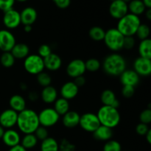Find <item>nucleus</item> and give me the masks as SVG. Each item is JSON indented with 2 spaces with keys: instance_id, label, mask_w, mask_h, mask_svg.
I'll return each instance as SVG.
<instances>
[{
  "instance_id": "25",
  "label": "nucleus",
  "mask_w": 151,
  "mask_h": 151,
  "mask_svg": "<svg viewBox=\"0 0 151 151\" xmlns=\"http://www.w3.org/2000/svg\"><path fill=\"white\" fill-rule=\"evenodd\" d=\"M138 51L139 57L151 60V38H148L140 41Z\"/></svg>"
},
{
  "instance_id": "23",
  "label": "nucleus",
  "mask_w": 151,
  "mask_h": 151,
  "mask_svg": "<svg viewBox=\"0 0 151 151\" xmlns=\"http://www.w3.org/2000/svg\"><path fill=\"white\" fill-rule=\"evenodd\" d=\"M10 52L16 59H18V60L24 59V60L29 55V48L26 44L19 43V44H16Z\"/></svg>"
},
{
  "instance_id": "43",
  "label": "nucleus",
  "mask_w": 151,
  "mask_h": 151,
  "mask_svg": "<svg viewBox=\"0 0 151 151\" xmlns=\"http://www.w3.org/2000/svg\"><path fill=\"white\" fill-rule=\"evenodd\" d=\"M136 44L134 36H125L123 42V49L125 50H131L134 47Z\"/></svg>"
},
{
  "instance_id": "18",
  "label": "nucleus",
  "mask_w": 151,
  "mask_h": 151,
  "mask_svg": "<svg viewBox=\"0 0 151 151\" xmlns=\"http://www.w3.org/2000/svg\"><path fill=\"white\" fill-rule=\"evenodd\" d=\"M21 22L24 25H32L36 21L38 13L34 7H27L20 13Z\"/></svg>"
},
{
  "instance_id": "36",
  "label": "nucleus",
  "mask_w": 151,
  "mask_h": 151,
  "mask_svg": "<svg viewBox=\"0 0 151 151\" xmlns=\"http://www.w3.org/2000/svg\"><path fill=\"white\" fill-rule=\"evenodd\" d=\"M103 151H122V147L119 142L110 139L105 143Z\"/></svg>"
},
{
  "instance_id": "58",
  "label": "nucleus",
  "mask_w": 151,
  "mask_h": 151,
  "mask_svg": "<svg viewBox=\"0 0 151 151\" xmlns=\"http://www.w3.org/2000/svg\"><path fill=\"white\" fill-rule=\"evenodd\" d=\"M123 151H128V150H123Z\"/></svg>"
},
{
  "instance_id": "22",
  "label": "nucleus",
  "mask_w": 151,
  "mask_h": 151,
  "mask_svg": "<svg viewBox=\"0 0 151 151\" xmlns=\"http://www.w3.org/2000/svg\"><path fill=\"white\" fill-rule=\"evenodd\" d=\"M93 136L97 141L107 142L111 139L113 136V131L111 128L100 125L97 129L93 132Z\"/></svg>"
},
{
  "instance_id": "41",
  "label": "nucleus",
  "mask_w": 151,
  "mask_h": 151,
  "mask_svg": "<svg viewBox=\"0 0 151 151\" xmlns=\"http://www.w3.org/2000/svg\"><path fill=\"white\" fill-rule=\"evenodd\" d=\"M16 0H0V10L4 12L13 8Z\"/></svg>"
},
{
  "instance_id": "39",
  "label": "nucleus",
  "mask_w": 151,
  "mask_h": 151,
  "mask_svg": "<svg viewBox=\"0 0 151 151\" xmlns=\"http://www.w3.org/2000/svg\"><path fill=\"white\" fill-rule=\"evenodd\" d=\"M52 53V48L48 44H42V45H41L38 47V55L40 57L42 58H47V56H49Z\"/></svg>"
},
{
  "instance_id": "13",
  "label": "nucleus",
  "mask_w": 151,
  "mask_h": 151,
  "mask_svg": "<svg viewBox=\"0 0 151 151\" xmlns=\"http://www.w3.org/2000/svg\"><path fill=\"white\" fill-rule=\"evenodd\" d=\"M18 114L13 109H6L0 114V125L6 129H11L16 125Z\"/></svg>"
},
{
  "instance_id": "21",
  "label": "nucleus",
  "mask_w": 151,
  "mask_h": 151,
  "mask_svg": "<svg viewBox=\"0 0 151 151\" xmlns=\"http://www.w3.org/2000/svg\"><path fill=\"white\" fill-rule=\"evenodd\" d=\"M41 98L44 103L51 104L58 99V91L54 86H49L44 87L41 92Z\"/></svg>"
},
{
  "instance_id": "50",
  "label": "nucleus",
  "mask_w": 151,
  "mask_h": 151,
  "mask_svg": "<svg viewBox=\"0 0 151 151\" xmlns=\"http://www.w3.org/2000/svg\"><path fill=\"white\" fill-rule=\"evenodd\" d=\"M146 140H147V142L151 145V128H149L148 132L146 134Z\"/></svg>"
},
{
  "instance_id": "3",
  "label": "nucleus",
  "mask_w": 151,
  "mask_h": 151,
  "mask_svg": "<svg viewBox=\"0 0 151 151\" xmlns=\"http://www.w3.org/2000/svg\"><path fill=\"white\" fill-rule=\"evenodd\" d=\"M100 125L110 128L117 126L120 122V114L117 109L109 106H103L97 113Z\"/></svg>"
},
{
  "instance_id": "33",
  "label": "nucleus",
  "mask_w": 151,
  "mask_h": 151,
  "mask_svg": "<svg viewBox=\"0 0 151 151\" xmlns=\"http://www.w3.org/2000/svg\"><path fill=\"white\" fill-rule=\"evenodd\" d=\"M136 35H137V38L140 40V41H142V40L147 39L149 38L150 35V28L146 24H142L139 27L138 29H137V32H136Z\"/></svg>"
},
{
  "instance_id": "38",
  "label": "nucleus",
  "mask_w": 151,
  "mask_h": 151,
  "mask_svg": "<svg viewBox=\"0 0 151 151\" xmlns=\"http://www.w3.org/2000/svg\"><path fill=\"white\" fill-rule=\"evenodd\" d=\"M139 120L140 122L146 125L151 123V109L147 108L141 112L139 115Z\"/></svg>"
},
{
  "instance_id": "7",
  "label": "nucleus",
  "mask_w": 151,
  "mask_h": 151,
  "mask_svg": "<svg viewBox=\"0 0 151 151\" xmlns=\"http://www.w3.org/2000/svg\"><path fill=\"white\" fill-rule=\"evenodd\" d=\"M60 116L53 108H46L38 114L40 125L47 128L54 126L59 121Z\"/></svg>"
},
{
  "instance_id": "42",
  "label": "nucleus",
  "mask_w": 151,
  "mask_h": 151,
  "mask_svg": "<svg viewBox=\"0 0 151 151\" xmlns=\"http://www.w3.org/2000/svg\"><path fill=\"white\" fill-rule=\"evenodd\" d=\"M122 95L125 98H131L135 93V87L131 86H123L122 88Z\"/></svg>"
},
{
  "instance_id": "40",
  "label": "nucleus",
  "mask_w": 151,
  "mask_h": 151,
  "mask_svg": "<svg viewBox=\"0 0 151 151\" xmlns=\"http://www.w3.org/2000/svg\"><path fill=\"white\" fill-rule=\"evenodd\" d=\"M34 134L35 135L36 138L38 139V140H41V141H43V140H44L45 139H47V137H49V133L47 128L41 126V125H40V126L37 128L36 131L34 133Z\"/></svg>"
},
{
  "instance_id": "51",
  "label": "nucleus",
  "mask_w": 151,
  "mask_h": 151,
  "mask_svg": "<svg viewBox=\"0 0 151 151\" xmlns=\"http://www.w3.org/2000/svg\"><path fill=\"white\" fill-rule=\"evenodd\" d=\"M146 8H151V0H142Z\"/></svg>"
},
{
  "instance_id": "37",
  "label": "nucleus",
  "mask_w": 151,
  "mask_h": 151,
  "mask_svg": "<svg viewBox=\"0 0 151 151\" xmlns=\"http://www.w3.org/2000/svg\"><path fill=\"white\" fill-rule=\"evenodd\" d=\"M76 147L74 144L67 140L63 139L59 144V151H75Z\"/></svg>"
},
{
  "instance_id": "19",
  "label": "nucleus",
  "mask_w": 151,
  "mask_h": 151,
  "mask_svg": "<svg viewBox=\"0 0 151 151\" xmlns=\"http://www.w3.org/2000/svg\"><path fill=\"white\" fill-rule=\"evenodd\" d=\"M44 62L45 69L51 72L58 71L62 66L61 58L58 55L53 52L44 58Z\"/></svg>"
},
{
  "instance_id": "10",
  "label": "nucleus",
  "mask_w": 151,
  "mask_h": 151,
  "mask_svg": "<svg viewBox=\"0 0 151 151\" xmlns=\"http://www.w3.org/2000/svg\"><path fill=\"white\" fill-rule=\"evenodd\" d=\"M3 24L8 29L17 28L22 24L20 13L15 9H11L4 12L3 16Z\"/></svg>"
},
{
  "instance_id": "26",
  "label": "nucleus",
  "mask_w": 151,
  "mask_h": 151,
  "mask_svg": "<svg viewBox=\"0 0 151 151\" xmlns=\"http://www.w3.org/2000/svg\"><path fill=\"white\" fill-rule=\"evenodd\" d=\"M130 13L139 16L143 14L146 10V7L142 0H132L128 4Z\"/></svg>"
},
{
  "instance_id": "28",
  "label": "nucleus",
  "mask_w": 151,
  "mask_h": 151,
  "mask_svg": "<svg viewBox=\"0 0 151 151\" xmlns=\"http://www.w3.org/2000/svg\"><path fill=\"white\" fill-rule=\"evenodd\" d=\"M41 151H59V143L52 137H47L41 141Z\"/></svg>"
},
{
  "instance_id": "2",
  "label": "nucleus",
  "mask_w": 151,
  "mask_h": 151,
  "mask_svg": "<svg viewBox=\"0 0 151 151\" xmlns=\"http://www.w3.org/2000/svg\"><path fill=\"white\" fill-rule=\"evenodd\" d=\"M102 66L109 76L119 77L126 69V60L120 54L112 53L105 58Z\"/></svg>"
},
{
  "instance_id": "1",
  "label": "nucleus",
  "mask_w": 151,
  "mask_h": 151,
  "mask_svg": "<svg viewBox=\"0 0 151 151\" xmlns=\"http://www.w3.org/2000/svg\"><path fill=\"white\" fill-rule=\"evenodd\" d=\"M16 125L24 134H34L40 126L38 114L32 109H24L18 114Z\"/></svg>"
},
{
  "instance_id": "55",
  "label": "nucleus",
  "mask_w": 151,
  "mask_h": 151,
  "mask_svg": "<svg viewBox=\"0 0 151 151\" xmlns=\"http://www.w3.org/2000/svg\"><path fill=\"white\" fill-rule=\"evenodd\" d=\"M122 1H125V3H127V4H128V3H129L130 1H132V0H122Z\"/></svg>"
},
{
  "instance_id": "14",
  "label": "nucleus",
  "mask_w": 151,
  "mask_h": 151,
  "mask_svg": "<svg viewBox=\"0 0 151 151\" xmlns=\"http://www.w3.org/2000/svg\"><path fill=\"white\" fill-rule=\"evenodd\" d=\"M134 70L140 76L151 75V60L139 57L134 62Z\"/></svg>"
},
{
  "instance_id": "29",
  "label": "nucleus",
  "mask_w": 151,
  "mask_h": 151,
  "mask_svg": "<svg viewBox=\"0 0 151 151\" xmlns=\"http://www.w3.org/2000/svg\"><path fill=\"white\" fill-rule=\"evenodd\" d=\"M38 139L34 134H24L23 138L21 139V145L23 146L26 150L32 149L36 146L38 143Z\"/></svg>"
},
{
  "instance_id": "8",
  "label": "nucleus",
  "mask_w": 151,
  "mask_h": 151,
  "mask_svg": "<svg viewBox=\"0 0 151 151\" xmlns=\"http://www.w3.org/2000/svg\"><path fill=\"white\" fill-rule=\"evenodd\" d=\"M79 125L83 131L93 133L100 125L97 114L93 113H86L81 116Z\"/></svg>"
},
{
  "instance_id": "27",
  "label": "nucleus",
  "mask_w": 151,
  "mask_h": 151,
  "mask_svg": "<svg viewBox=\"0 0 151 151\" xmlns=\"http://www.w3.org/2000/svg\"><path fill=\"white\" fill-rule=\"evenodd\" d=\"M54 103L55 105L53 109L60 116H63L69 111L70 106H69V100H66L63 97L58 98Z\"/></svg>"
},
{
  "instance_id": "15",
  "label": "nucleus",
  "mask_w": 151,
  "mask_h": 151,
  "mask_svg": "<svg viewBox=\"0 0 151 151\" xmlns=\"http://www.w3.org/2000/svg\"><path fill=\"white\" fill-rule=\"evenodd\" d=\"M121 83L123 86L135 87L139 83L140 77L134 69H125L119 76Z\"/></svg>"
},
{
  "instance_id": "57",
  "label": "nucleus",
  "mask_w": 151,
  "mask_h": 151,
  "mask_svg": "<svg viewBox=\"0 0 151 151\" xmlns=\"http://www.w3.org/2000/svg\"><path fill=\"white\" fill-rule=\"evenodd\" d=\"M111 1H115V0H110Z\"/></svg>"
},
{
  "instance_id": "9",
  "label": "nucleus",
  "mask_w": 151,
  "mask_h": 151,
  "mask_svg": "<svg viewBox=\"0 0 151 151\" xmlns=\"http://www.w3.org/2000/svg\"><path fill=\"white\" fill-rule=\"evenodd\" d=\"M66 71V74L74 79L79 76H83L86 71L85 61L81 59H74L68 63Z\"/></svg>"
},
{
  "instance_id": "52",
  "label": "nucleus",
  "mask_w": 151,
  "mask_h": 151,
  "mask_svg": "<svg viewBox=\"0 0 151 151\" xmlns=\"http://www.w3.org/2000/svg\"><path fill=\"white\" fill-rule=\"evenodd\" d=\"M24 30L26 32H30L32 31V25H24Z\"/></svg>"
},
{
  "instance_id": "12",
  "label": "nucleus",
  "mask_w": 151,
  "mask_h": 151,
  "mask_svg": "<svg viewBox=\"0 0 151 151\" xmlns=\"http://www.w3.org/2000/svg\"><path fill=\"white\" fill-rule=\"evenodd\" d=\"M109 13L114 19L119 20L128 13V4L122 0L111 1L109 6Z\"/></svg>"
},
{
  "instance_id": "34",
  "label": "nucleus",
  "mask_w": 151,
  "mask_h": 151,
  "mask_svg": "<svg viewBox=\"0 0 151 151\" xmlns=\"http://www.w3.org/2000/svg\"><path fill=\"white\" fill-rule=\"evenodd\" d=\"M86 71L90 72H95L101 67L102 64L100 60L97 58H89L85 62Z\"/></svg>"
},
{
  "instance_id": "35",
  "label": "nucleus",
  "mask_w": 151,
  "mask_h": 151,
  "mask_svg": "<svg viewBox=\"0 0 151 151\" xmlns=\"http://www.w3.org/2000/svg\"><path fill=\"white\" fill-rule=\"evenodd\" d=\"M36 76L37 82H38V83L40 86H41L44 88V87L49 86H51L52 78L50 74L45 72H42L40 74H38V75H37Z\"/></svg>"
},
{
  "instance_id": "44",
  "label": "nucleus",
  "mask_w": 151,
  "mask_h": 151,
  "mask_svg": "<svg viewBox=\"0 0 151 151\" xmlns=\"http://www.w3.org/2000/svg\"><path fill=\"white\" fill-rule=\"evenodd\" d=\"M149 128L148 125L144 123H139L136 127V132L139 136H146L147 133L148 132Z\"/></svg>"
},
{
  "instance_id": "46",
  "label": "nucleus",
  "mask_w": 151,
  "mask_h": 151,
  "mask_svg": "<svg viewBox=\"0 0 151 151\" xmlns=\"http://www.w3.org/2000/svg\"><path fill=\"white\" fill-rule=\"evenodd\" d=\"M73 82L76 84V86L78 88H80V87H82L83 86L85 85L86 78L83 76H79L78 78H75V81Z\"/></svg>"
},
{
  "instance_id": "30",
  "label": "nucleus",
  "mask_w": 151,
  "mask_h": 151,
  "mask_svg": "<svg viewBox=\"0 0 151 151\" xmlns=\"http://www.w3.org/2000/svg\"><path fill=\"white\" fill-rule=\"evenodd\" d=\"M105 34H106V31L104 30V29L99 26L92 27L88 32L90 38L94 41H103Z\"/></svg>"
},
{
  "instance_id": "56",
  "label": "nucleus",
  "mask_w": 151,
  "mask_h": 151,
  "mask_svg": "<svg viewBox=\"0 0 151 151\" xmlns=\"http://www.w3.org/2000/svg\"><path fill=\"white\" fill-rule=\"evenodd\" d=\"M16 1H19V2H24V1H27V0H16Z\"/></svg>"
},
{
  "instance_id": "32",
  "label": "nucleus",
  "mask_w": 151,
  "mask_h": 151,
  "mask_svg": "<svg viewBox=\"0 0 151 151\" xmlns=\"http://www.w3.org/2000/svg\"><path fill=\"white\" fill-rule=\"evenodd\" d=\"M16 58L13 57L10 52H3L0 57V63L4 67L10 68L14 65Z\"/></svg>"
},
{
  "instance_id": "48",
  "label": "nucleus",
  "mask_w": 151,
  "mask_h": 151,
  "mask_svg": "<svg viewBox=\"0 0 151 151\" xmlns=\"http://www.w3.org/2000/svg\"><path fill=\"white\" fill-rule=\"evenodd\" d=\"M8 151H27V150L24 148L23 146H22L21 145H18L15 146V147H10Z\"/></svg>"
},
{
  "instance_id": "53",
  "label": "nucleus",
  "mask_w": 151,
  "mask_h": 151,
  "mask_svg": "<svg viewBox=\"0 0 151 151\" xmlns=\"http://www.w3.org/2000/svg\"><path fill=\"white\" fill-rule=\"evenodd\" d=\"M4 128H3L2 126H1V125H0V139H1L2 138V137H3V135H4Z\"/></svg>"
},
{
  "instance_id": "17",
  "label": "nucleus",
  "mask_w": 151,
  "mask_h": 151,
  "mask_svg": "<svg viewBox=\"0 0 151 151\" xmlns=\"http://www.w3.org/2000/svg\"><path fill=\"white\" fill-rule=\"evenodd\" d=\"M1 139L4 145H7V147H13L18 145H20L22 139H21L20 134L18 133V131L11 128V129H7L4 131V134Z\"/></svg>"
},
{
  "instance_id": "4",
  "label": "nucleus",
  "mask_w": 151,
  "mask_h": 151,
  "mask_svg": "<svg viewBox=\"0 0 151 151\" xmlns=\"http://www.w3.org/2000/svg\"><path fill=\"white\" fill-rule=\"evenodd\" d=\"M140 24L141 20L139 17L128 13L118 21L116 29L124 36H134Z\"/></svg>"
},
{
  "instance_id": "54",
  "label": "nucleus",
  "mask_w": 151,
  "mask_h": 151,
  "mask_svg": "<svg viewBox=\"0 0 151 151\" xmlns=\"http://www.w3.org/2000/svg\"><path fill=\"white\" fill-rule=\"evenodd\" d=\"M21 89L22 90H26L27 89V86L26 84H24V83H21Z\"/></svg>"
},
{
  "instance_id": "11",
  "label": "nucleus",
  "mask_w": 151,
  "mask_h": 151,
  "mask_svg": "<svg viewBox=\"0 0 151 151\" xmlns=\"http://www.w3.org/2000/svg\"><path fill=\"white\" fill-rule=\"evenodd\" d=\"M16 44V38L9 29H0V50L10 52Z\"/></svg>"
},
{
  "instance_id": "49",
  "label": "nucleus",
  "mask_w": 151,
  "mask_h": 151,
  "mask_svg": "<svg viewBox=\"0 0 151 151\" xmlns=\"http://www.w3.org/2000/svg\"><path fill=\"white\" fill-rule=\"evenodd\" d=\"M145 17L147 20L151 21V8H147L145 10Z\"/></svg>"
},
{
  "instance_id": "20",
  "label": "nucleus",
  "mask_w": 151,
  "mask_h": 151,
  "mask_svg": "<svg viewBox=\"0 0 151 151\" xmlns=\"http://www.w3.org/2000/svg\"><path fill=\"white\" fill-rule=\"evenodd\" d=\"M81 116L75 111H69L63 116L62 122L67 128H73L79 125Z\"/></svg>"
},
{
  "instance_id": "45",
  "label": "nucleus",
  "mask_w": 151,
  "mask_h": 151,
  "mask_svg": "<svg viewBox=\"0 0 151 151\" xmlns=\"http://www.w3.org/2000/svg\"><path fill=\"white\" fill-rule=\"evenodd\" d=\"M55 4L60 9H66L70 5L71 0H52Z\"/></svg>"
},
{
  "instance_id": "6",
  "label": "nucleus",
  "mask_w": 151,
  "mask_h": 151,
  "mask_svg": "<svg viewBox=\"0 0 151 151\" xmlns=\"http://www.w3.org/2000/svg\"><path fill=\"white\" fill-rule=\"evenodd\" d=\"M24 68L30 75H38L44 72L45 69L44 58L40 57L38 54L29 55L24 60Z\"/></svg>"
},
{
  "instance_id": "31",
  "label": "nucleus",
  "mask_w": 151,
  "mask_h": 151,
  "mask_svg": "<svg viewBox=\"0 0 151 151\" xmlns=\"http://www.w3.org/2000/svg\"><path fill=\"white\" fill-rule=\"evenodd\" d=\"M100 100L103 106H111L116 100V97L113 91L110 89H106L102 92Z\"/></svg>"
},
{
  "instance_id": "5",
  "label": "nucleus",
  "mask_w": 151,
  "mask_h": 151,
  "mask_svg": "<svg viewBox=\"0 0 151 151\" xmlns=\"http://www.w3.org/2000/svg\"><path fill=\"white\" fill-rule=\"evenodd\" d=\"M125 36L116 28H110L106 31L104 41L106 47L113 52H118L123 49Z\"/></svg>"
},
{
  "instance_id": "16",
  "label": "nucleus",
  "mask_w": 151,
  "mask_h": 151,
  "mask_svg": "<svg viewBox=\"0 0 151 151\" xmlns=\"http://www.w3.org/2000/svg\"><path fill=\"white\" fill-rule=\"evenodd\" d=\"M79 88L73 81H69L63 84L60 90L61 97L67 100H72L75 98L78 94Z\"/></svg>"
},
{
  "instance_id": "24",
  "label": "nucleus",
  "mask_w": 151,
  "mask_h": 151,
  "mask_svg": "<svg viewBox=\"0 0 151 151\" xmlns=\"http://www.w3.org/2000/svg\"><path fill=\"white\" fill-rule=\"evenodd\" d=\"M9 105L10 109L17 113L26 109V100L19 94H14L12 96L9 100Z\"/></svg>"
},
{
  "instance_id": "47",
  "label": "nucleus",
  "mask_w": 151,
  "mask_h": 151,
  "mask_svg": "<svg viewBox=\"0 0 151 151\" xmlns=\"http://www.w3.org/2000/svg\"><path fill=\"white\" fill-rule=\"evenodd\" d=\"M38 97H39V95H38V94L36 91H30L29 93V95H28V98L29 99L30 101L32 102L36 101L38 99Z\"/></svg>"
}]
</instances>
